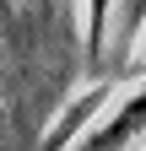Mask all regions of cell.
<instances>
[{
    "mask_svg": "<svg viewBox=\"0 0 146 151\" xmlns=\"http://www.w3.org/2000/svg\"><path fill=\"white\" fill-rule=\"evenodd\" d=\"M103 103H108V86H92V92H87V97H81V103H76V108H70L65 119H60V129L49 135V146H43V151H60V146H65L70 135H81V124L92 119V113H98Z\"/></svg>",
    "mask_w": 146,
    "mask_h": 151,
    "instance_id": "7a4b0ae2",
    "label": "cell"
},
{
    "mask_svg": "<svg viewBox=\"0 0 146 151\" xmlns=\"http://www.w3.org/2000/svg\"><path fill=\"white\" fill-rule=\"evenodd\" d=\"M103 22H108V0H92V16H87V49H92V60L103 54Z\"/></svg>",
    "mask_w": 146,
    "mask_h": 151,
    "instance_id": "3957f363",
    "label": "cell"
},
{
    "mask_svg": "<svg viewBox=\"0 0 146 151\" xmlns=\"http://www.w3.org/2000/svg\"><path fill=\"white\" fill-rule=\"evenodd\" d=\"M141 65H146V54H141Z\"/></svg>",
    "mask_w": 146,
    "mask_h": 151,
    "instance_id": "277c9868",
    "label": "cell"
},
{
    "mask_svg": "<svg viewBox=\"0 0 146 151\" xmlns=\"http://www.w3.org/2000/svg\"><path fill=\"white\" fill-rule=\"evenodd\" d=\"M141 135H146V92H141V97H130V103L114 113V119L98 129V135H87V146H81V151H124V146L141 140Z\"/></svg>",
    "mask_w": 146,
    "mask_h": 151,
    "instance_id": "6da1fadb",
    "label": "cell"
}]
</instances>
